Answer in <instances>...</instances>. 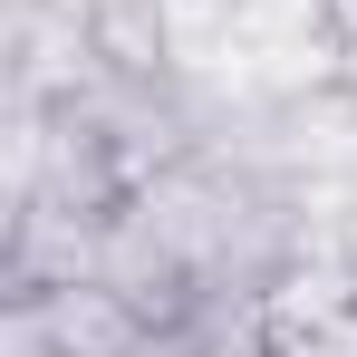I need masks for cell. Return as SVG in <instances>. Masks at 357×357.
Masks as SVG:
<instances>
[{"label": "cell", "instance_id": "obj_2", "mask_svg": "<svg viewBox=\"0 0 357 357\" xmlns=\"http://www.w3.org/2000/svg\"><path fill=\"white\" fill-rule=\"evenodd\" d=\"M261 357H357V299L328 309V319H299V328H271Z\"/></svg>", "mask_w": 357, "mask_h": 357}, {"label": "cell", "instance_id": "obj_1", "mask_svg": "<svg viewBox=\"0 0 357 357\" xmlns=\"http://www.w3.org/2000/svg\"><path fill=\"white\" fill-rule=\"evenodd\" d=\"M20 299H39L59 357H165V328L126 290H107L97 271H87V280H59V290H20Z\"/></svg>", "mask_w": 357, "mask_h": 357}, {"label": "cell", "instance_id": "obj_3", "mask_svg": "<svg viewBox=\"0 0 357 357\" xmlns=\"http://www.w3.org/2000/svg\"><path fill=\"white\" fill-rule=\"evenodd\" d=\"M328 251L357 271V174H348V183H328Z\"/></svg>", "mask_w": 357, "mask_h": 357}, {"label": "cell", "instance_id": "obj_4", "mask_svg": "<svg viewBox=\"0 0 357 357\" xmlns=\"http://www.w3.org/2000/svg\"><path fill=\"white\" fill-rule=\"evenodd\" d=\"M165 357H203V348H165Z\"/></svg>", "mask_w": 357, "mask_h": 357}]
</instances>
